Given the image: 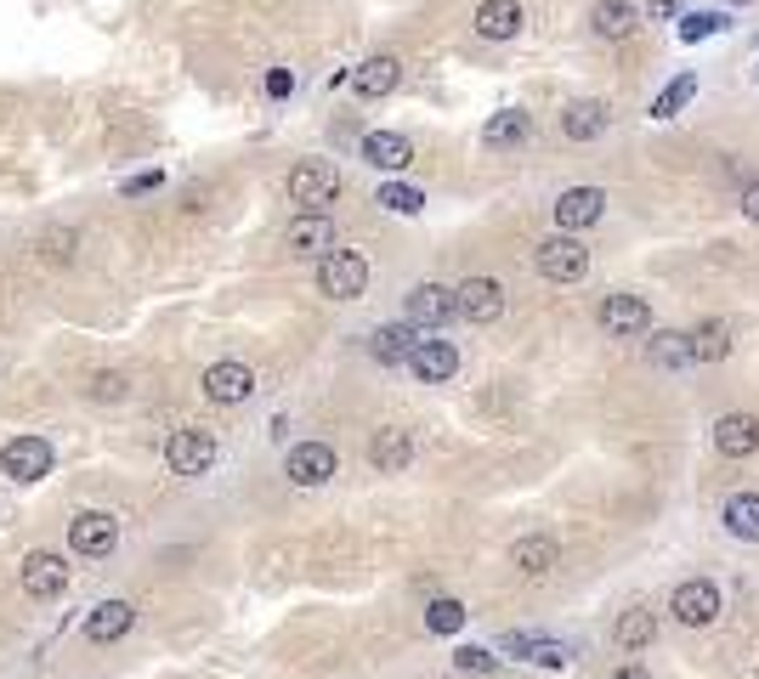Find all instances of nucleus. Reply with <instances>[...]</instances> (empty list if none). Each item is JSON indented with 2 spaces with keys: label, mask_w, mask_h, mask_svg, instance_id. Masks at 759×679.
I'll return each instance as SVG.
<instances>
[{
  "label": "nucleus",
  "mask_w": 759,
  "mask_h": 679,
  "mask_svg": "<svg viewBox=\"0 0 759 679\" xmlns=\"http://www.w3.org/2000/svg\"><path fill=\"white\" fill-rule=\"evenodd\" d=\"M250 391H256V374H250L245 363H210V368H205V397H210V403L232 408V403H245Z\"/></svg>",
  "instance_id": "16"
},
{
  "label": "nucleus",
  "mask_w": 759,
  "mask_h": 679,
  "mask_svg": "<svg viewBox=\"0 0 759 679\" xmlns=\"http://www.w3.org/2000/svg\"><path fill=\"white\" fill-rule=\"evenodd\" d=\"M419 346V334L408 323H386V328H374V357L380 363H408V352Z\"/></svg>",
  "instance_id": "31"
},
{
  "label": "nucleus",
  "mask_w": 759,
  "mask_h": 679,
  "mask_svg": "<svg viewBox=\"0 0 759 679\" xmlns=\"http://www.w3.org/2000/svg\"><path fill=\"white\" fill-rule=\"evenodd\" d=\"M555 561H561V550H555V539H544V532H533V539H516V544H510V566H516L521 577H544Z\"/></svg>",
  "instance_id": "23"
},
{
  "label": "nucleus",
  "mask_w": 759,
  "mask_h": 679,
  "mask_svg": "<svg viewBox=\"0 0 759 679\" xmlns=\"http://www.w3.org/2000/svg\"><path fill=\"white\" fill-rule=\"evenodd\" d=\"M612 640H618L624 651H646V646L657 640V617H652V606H630V612L618 617V628H612Z\"/></svg>",
  "instance_id": "28"
},
{
  "label": "nucleus",
  "mask_w": 759,
  "mask_h": 679,
  "mask_svg": "<svg viewBox=\"0 0 759 679\" xmlns=\"http://www.w3.org/2000/svg\"><path fill=\"white\" fill-rule=\"evenodd\" d=\"M283 476H290L295 488H323V481L335 476V448L329 442H295L290 459H283Z\"/></svg>",
  "instance_id": "10"
},
{
  "label": "nucleus",
  "mask_w": 759,
  "mask_h": 679,
  "mask_svg": "<svg viewBox=\"0 0 759 679\" xmlns=\"http://www.w3.org/2000/svg\"><path fill=\"white\" fill-rule=\"evenodd\" d=\"M318 289L329 301H357L363 289H368V261L357 250H329L318 261Z\"/></svg>",
  "instance_id": "2"
},
{
  "label": "nucleus",
  "mask_w": 759,
  "mask_h": 679,
  "mask_svg": "<svg viewBox=\"0 0 759 679\" xmlns=\"http://www.w3.org/2000/svg\"><path fill=\"white\" fill-rule=\"evenodd\" d=\"M425 628H432V635H459V628H465V606L454 595H437L432 606H425Z\"/></svg>",
  "instance_id": "34"
},
{
  "label": "nucleus",
  "mask_w": 759,
  "mask_h": 679,
  "mask_svg": "<svg viewBox=\"0 0 759 679\" xmlns=\"http://www.w3.org/2000/svg\"><path fill=\"white\" fill-rule=\"evenodd\" d=\"M290 199L312 216H323V205H335L341 199V170L329 165V159H301L290 170Z\"/></svg>",
  "instance_id": "1"
},
{
  "label": "nucleus",
  "mask_w": 759,
  "mask_h": 679,
  "mask_svg": "<svg viewBox=\"0 0 759 679\" xmlns=\"http://www.w3.org/2000/svg\"><path fill=\"white\" fill-rule=\"evenodd\" d=\"M454 668H459V673H493L499 657L482 651V646H459V651H454Z\"/></svg>",
  "instance_id": "39"
},
{
  "label": "nucleus",
  "mask_w": 759,
  "mask_h": 679,
  "mask_svg": "<svg viewBox=\"0 0 759 679\" xmlns=\"http://www.w3.org/2000/svg\"><path fill=\"white\" fill-rule=\"evenodd\" d=\"M505 651H510V657H533V662H544V668H566V646H555V640L505 635Z\"/></svg>",
  "instance_id": "32"
},
{
  "label": "nucleus",
  "mask_w": 759,
  "mask_h": 679,
  "mask_svg": "<svg viewBox=\"0 0 759 679\" xmlns=\"http://www.w3.org/2000/svg\"><path fill=\"white\" fill-rule=\"evenodd\" d=\"M380 205L397 210V216H419L425 210V192L408 187V181H386V187H380Z\"/></svg>",
  "instance_id": "35"
},
{
  "label": "nucleus",
  "mask_w": 759,
  "mask_h": 679,
  "mask_svg": "<svg viewBox=\"0 0 759 679\" xmlns=\"http://www.w3.org/2000/svg\"><path fill=\"white\" fill-rule=\"evenodd\" d=\"M114 544H119V521H114L108 510H80V515L69 521V550H74V555L103 561V555H114Z\"/></svg>",
  "instance_id": "4"
},
{
  "label": "nucleus",
  "mask_w": 759,
  "mask_h": 679,
  "mask_svg": "<svg viewBox=\"0 0 759 679\" xmlns=\"http://www.w3.org/2000/svg\"><path fill=\"white\" fill-rule=\"evenodd\" d=\"M731 7H753V0H731Z\"/></svg>",
  "instance_id": "43"
},
{
  "label": "nucleus",
  "mask_w": 759,
  "mask_h": 679,
  "mask_svg": "<svg viewBox=\"0 0 759 679\" xmlns=\"http://www.w3.org/2000/svg\"><path fill=\"white\" fill-rule=\"evenodd\" d=\"M590 29H595L601 40H630V34H635V7H630V0H595Z\"/></svg>",
  "instance_id": "27"
},
{
  "label": "nucleus",
  "mask_w": 759,
  "mask_h": 679,
  "mask_svg": "<svg viewBox=\"0 0 759 679\" xmlns=\"http://www.w3.org/2000/svg\"><path fill=\"white\" fill-rule=\"evenodd\" d=\"M528 130H533V114H528V108H499V114L482 125V142H488V148H516V142H528Z\"/></svg>",
  "instance_id": "26"
},
{
  "label": "nucleus",
  "mask_w": 759,
  "mask_h": 679,
  "mask_svg": "<svg viewBox=\"0 0 759 679\" xmlns=\"http://www.w3.org/2000/svg\"><path fill=\"white\" fill-rule=\"evenodd\" d=\"M131 623H136V606H131V600H103L97 612L85 617V635L97 640V646H114V640L131 635Z\"/></svg>",
  "instance_id": "22"
},
{
  "label": "nucleus",
  "mask_w": 759,
  "mask_h": 679,
  "mask_svg": "<svg viewBox=\"0 0 759 679\" xmlns=\"http://www.w3.org/2000/svg\"><path fill=\"white\" fill-rule=\"evenodd\" d=\"M697 96V74H680V80H669L657 96H652V119H675L686 103Z\"/></svg>",
  "instance_id": "33"
},
{
  "label": "nucleus",
  "mask_w": 759,
  "mask_h": 679,
  "mask_svg": "<svg viewBox=\"0 0 759 679\" xmlns=\"http://www.w3.org/2000/svg\"><path fill=\"white\" fill-rule=\"evenodd\" d=\"M397 80H403V63H397V58H368V63L352 74L357 96H368V103H374V96H392Z\"/></svg>",
  "instance_id": "25"
},
{
  "label": "nucleus",
  "mask_w": 759,
  "mask_h": 679,
  "mask_svg": "<svg viewBox=\"0 0 759 679\" xmlns=\"http://www.w3.org/2000/svg\"><path fill=\"white\" fill-rule=\"evenodd\" d=\"M403 312H408V328H443L454 317V289L448 283H414Z\"/></svg>",
  "instance_id": "12"
},
{
  "label": "nucleus",
  "mask_w": 759,
  "mask_h": 679,
  "mask_svg": "<svg viewBox=\"0 0 759 679\" xmlns=\"http://www.w3.org/2000/svg\"><path fill=\"white\" fill-rule=\"evenodd\" d=\"M34 250H40V261H69V250H74V232H69V227H58V232H40V238H34Z\"/></svg>",
  "instance_id": "38"
},
{
  "label": "nucleus",
  "mask_w": 759,
  "mask_h": 679,
  "mask_svg": "<svg viewBox=\"0 0 759 679\" xmlns=\"http://www.w3.org/2000/svg\"><path fill=\"white\" fill-rule=\"evenodd\" d=\"M165 464H170V476H205L216 464V436L210 430H170Z\"/></svg>",
  "instance_id": "5"
},
{
  "label": "nucleus",
  "mask_w": 759,
  "mask_h": 679,
  "mask_svg": "<svg viewBox=\"0 0 759 679\" xmlns=\"http://www.w3.org/2000/svg\"><path fill=\"white\" fill-rule=\"evenodd\" d=\"M550 210H555V227H561V232H584V227H595V221L606 216V192H601V187H566Z\"/></svg>",
  "instance_id": "9"
},
{
  "label": "nucleus",
  "mask_w": 759,
  "mask_h": 679,
  "mask_svg": "<svg viewBox=\"0 0 759 679\" xmlns=\"http://www.w3.org/2000/svg\"><path fill=\"white\" fill-rule=\"evenodd\" d=\"M521 23H528V12H521V0H482L477 18H470V29H477L482 40H516Z\"/></svg>",
  "instance_id": "18"
},
{
  "label": "nucleus",
  "mask_w": 759,
  "mask_h": 679,
  "mask_svg": "<svg viewBox=\"0 0 759 679\" xmlns=\"http://www.w3.org/2000/svg\"><path fill=\"white\" fill-rule=\"evenodd\" d=\"M742 216L759 227V181H748V187H742Z\"/></svg>",
  "instance_id": "40"
},
{
  "label": "nucleus",
  "mask_w": 759,
  "mask_h": 679,
  "mask_svg": "<svg viewBox=\"0 0 759 679\" xmlns=\"http://www.w3.org/2000/svg\"><path fill=\"white\" fill-rule=\"evenodd\" d=\"M612 679H652V673H646V668H635V662H630V668H618V673H612Z\"/></svg>",
  "instance_id": "42"
},
{
  "label": "nucleus",
  "mask_w": 759,
  "mask_h": 679,
  "mask_svg": "<svg viewBox=\"0 0 759 679\" xmlns=\"http://www.w3.org/2000/svg\"><path fill=\"white\" fill-rule=\"evenodd\" d=\"M408 459H414V436H408L403 425H380V430L368 436V464H374V470L397 476V470H408Z\"/></svg>",
  "instance_id": "17"
},
{
  "label": "nucleus",
  "mask_w": 759,
  "mask_h": 679,
  "mask_svg": "<svg viewBox=\"0 0 759 679\" xmlns=\"http://www.w3.org/2000/svg\"><path fill=\"white\" fill-rule=\"evenodd\" d=\"M85 397H91V403H119V397H125V374H119V368L91 374V379H85Z\"/></svg>",
  "instance_id": "36"
},
{
  "label": "nucleus",
  "mask_w": 759,
  "mask_h": 679,
  "mask_svg": "<svg viewBox=\"0 0 759 679\" xmlns=\"http://www.w3.org/2000/svg\"><path fill=\"white\" fill-rule=\"evenodd\" d=\"M720 521H726L731 539L759 544V493H731V499H726V510H720Z\"/></svg>",
  "instance_id": "29"
},
{
  "label": "nucleus",
  "mask_w": 759,
  "mask_h": 679,
  "mask_svg": "<svg viewBox=\"0 0 759 679\" xmlns=\"http://www.w3.org/2000/svg\"><path fill=\"white\" fill-rule=\"evenodd\" d=\"M23 589H29L34 600H52V595H63V589H69V561H63V555H52V550H34V555H23Z\"/></svg>",
  "instance_id": "14"
},
{
  "label": "nucleus",
  "mask_w": 759,
  "mask_h": 679,
  "mask_svg": "<svg viewBox=\"0 0 759 679\" xmlns=\"http://www.w3.org/2000/svg\"><path fill=\"white\" fill-rule=\"evenodd\" d=\"M646 357H652V368H663V374L692 368V346H686V334H675V328H657L652 346H646Z\"/></svg>",
  "instance_id": "30"
},
{
  "label": "nucleus",
  "mask_w": 759,
  "mask_h": 679,
  "mask_svg": "<svg viewBox=\"0 0 759 679\" xmlns=\"http://www.w3.org/2000/svg\"><path fill=\"white\" fill-rule=\"evenodd\" d=\"M290 85H295V80L283 74V69H278V74H267V91H272V96H290Z\"/></svg>",
  "instance_id": "41"
},
{
  "label": "nucleus",
  "mask_w": 759,
  "mask_h": 679,
  "mask_svg": "<svg viewBox=\"0 0 759 679\" xmlns=\"http://www.w3.org/2000/svg\"><path fill=\"white\" fill-rule=\"evenodd\" d=\"M533 267H539L550 283H579V278L590 272V250L579 244L573 232H555V238H544V244L533 250Z\"/></svg>",
  "instance_id": "3"
},
{
  "label": "nucleus",
  "mask_w": 759,
  "mask_h": 679,
  "mask_svg": "<svg viewBox=\"0 0 759 679\" xmlns=\"http://www.w3.org/2000/svg\"><path fill=\"white\" fill-rule=\"evenodd\" d=\"M363 159H368L374 170H408V165H414V142L397 136V130H368V136H363Z\"/></svg>",
  "instance_id": "21"
},
{
  "label": "nucleus",
  "mask_w": 759,
  "mask_h": 679,
  "mask_svg": "<svg viewBox=\"0 0 759 679\" xmlns=\"http://www.w3.org/2000/svg\"><path fill=\"white\" fill-rule=\"evenodd\" d=\"M606 125H612V108L595 103V96L561 108V136H566V142H595V136H606Z\"/></svg>",
  "instance_id": "19"
},
{
  "label": "nucleus",
  "mask_w": 759,
  "mask_h": 679,
  "mask_svg": "<svg viewBox=\"0 0 759 679\" xmlns=\"http://www.w3.org/2000/svg\"><path fill=\"white\" fill-rule=\"evenodd\" d=\"M408 374L419 385H448L459 374V352L448 346V340H419V346L408 352Z\"/></svg>",
  "instance_id": "13"
},
{
  "label": "nucleus",
  "mask_w": 759,
  "mask_h": 679,
  "mask_svg": "<svg viewBox=\"0 0 759 679\" xmlns=\"http://www.w3.org/2000/svg\"><path fill=\"white\" fill-rule=\"evenodd\" d=\"M601 328L635 340V334L652 328V306H646L641 295H606V301H601Z\"/></svg>",
  "instance_id": "15"
},
{
  "label": "nucleus",
  "mask_w": 759,
  "mask_h": 679,
  "mask_svg": "<svg viewBox=\"0 0 759 679\" xmlns=\"http://www.w3.org/2000/svg\"><path fill=\"white\" fill-rule=\"evenodd\" d=\"M669 612L686 628H708L720 617V589L708 584V577H686V584H675V595H669Z\"/></svg>",
  "instance_id": "7"
},
{
  "label": "nucleus",
  "mask_w": 759,
  "mask_h": 679,
  "mask_svg": "<svg viewBox=\"0 0 759 679\" xmlns=\"http://www.w3.org/2000/svg\"><path fill=\"white\" fill-rule=\"evenodd\" d=\"M715 448H720L726 459H748V453H759V419H753V414H720V425H715Z\"/></svg>",
  "instance_id": "20"
},
{
  "label": "nucleus",
  "mask_w": 759,
  "mask_h": 679,
  "mask_svg": "<svg viewBox=\"0 0 759 679\" xmlns=\"http://www.w3.org/2000/svg\"><path fill=\"white\" fill-rule=\"evenodd\" d=\"M0 470L12 481H40L52 470V442H45V436H12V442L0 448Z\"/></svg>",
  "instance_id": "8"
},
{
  "label": "nucleus",
  "mask_w": 759,
  "mask_h": 679,
  "mask_svg": "<svg viewBox=\"0 0 759 679\" xmlns=\"http://www.w3.org/2000/svg\"><path fill=\"white\" fill-rule=\"evenodd\" d=\"M505 312V283L499 278H465L454 289V317L465 323H493Z\"/></svg>",
  "instance_id": "6"
},
{
  "label": "nucleus",
  "mask_w": 759,
  "mask_h": 679,
  "mask_svg": "<svg viewBox=\"0 0 759 679\" xmlns=\"http://www.w3.org/2000/svg\"><path fill=\"white\" fill-rule=\"evenodd\" d=\"M686 346H692V363H720L731 352V323L726 317H708L686 334Z\"/></svg>",
  "instance_id": "24"
},
{
  "label": "nucleus",
  "mask_w": 759,
  "mask_h": 679,
  "mask_svg": "<svg viewBox=\"0 0 759 679\" xmlns=\"http://www.w3.org/2000/svg\"><path fill=\"white\" fill-rule=\"evenodd\" d=\"M720 29H726L720 12H686V18H680V40H686V45H697V40H708V34H720Z\"/></svg>",
  "instance_id": "37"
},
{
  "label": "nucleus",
  "mask_w": 759,
  "mask_h": 679,
  "mask_svg": "<svg viewBox=\"0 0 759 679\" xmlns=\"http://www.w3.org/2000/svg\"><path fill=\"white\" fill-rule=\"evenodd\" d=\"M283 244H290V255H312V261H323L329 250H335V221L301 210L290 227H283Z\"/></svg>",
  "instance_id": "11"
}]
</instances>
